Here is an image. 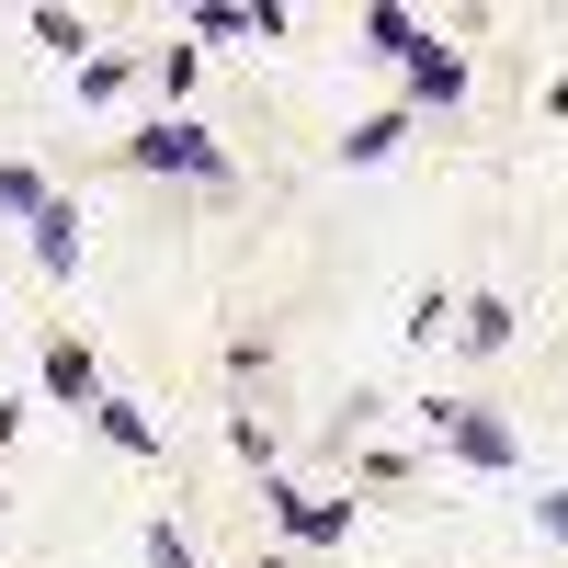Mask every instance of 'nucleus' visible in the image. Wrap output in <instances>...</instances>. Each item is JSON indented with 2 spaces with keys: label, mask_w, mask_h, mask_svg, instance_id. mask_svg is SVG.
<instances>
[{
  "label": "nucleus",
  "mask_w": 568,
  "mask_h": 568,
  "mask_svg": "<svg viewBox=\"0 0 568 568\" xmlns=\"http://www.w3.org/2000/svg\"><path fill=\"white\" fill-rule=\"evenodd\" d=\"M364 45H375V58H420V23L409 12H364Z\"/></svg>",
  "instance_id": "obj_4"
},
{
  "label": "nucleus",
  "mask_w": 568,
  "mask_h": 568,
  "mask_svg": "<svg viewBox=\"0 0 568 568\" xmlns=\"http://www.w3.org/2000/svg\"><path fill=\"white\" fill-rule=\"evenodd\" d=\"M433 420H444V433L478 455V466H500V455H511V433H500V420H466V409H433Z\"/></svg>",
  "instance_id": "obj_3"
},
{
  "label": "nucleus",
  "mask_w": 568,
  "mask_h": 568,
  "mask_svg": "<svg viewBox=\"0 0 568 568\" xmlns=\"http://www.w3.org/2000/svg\"><path fill=\"white\" fill-rule=\"evenodd\" d=\"M136 160H149V171H205V182L227 171V160H216V136H194V125H160V136H136Z\"/></svg>",
  "instance_id": "obj_1"
},
{
  "label": "nucleus",
  "mask_w": 568,
  "mask_h": 568,
  "mask_svg": "<svg viewBox=\"0 0 568 568\" xmlns=\"http://www.w3.org/2000/svg\"><path fill=\"white\" fill-rule=\"evenodd\" d=\"M398 136H409L398 114H375V125H353V136H342V149H353V160H387V149H398Z\"/></svg>",
  "instance_id": "obj_6"
},
{
  "label": "nucleus",
  "mask_w": 568,
  "mask_h": 568,
  "mask_svg": "<svg viewBox=\"0 0 568 568\" xmlns=\"http://www.w3.org/2000/svg\"><path fill=\"white\" fill-rule=\"evenodd\" d=\"M34 262L45 273H80V205H34Z\"/></svg>",
  "instance_id": "obj_2"
},
{
  "label": "nucleus",
  "mask_w": 568,
  "mask_h": 568,
  "mask_svg": "<svg viewBox=\"0 0 568 568\" xmlns=\"http://www.w3.org/2000/svg\"><path fill=\"white\" fill-rule=\"evenodd\" d=\"M149 568H194V546H182V535L160 524V535H149Z\"/></svg>",
  "instance_id": "obj_7"
},
{
  "label": "nucleus",
  "mask_w": 568,
  "mask_h": 568,
  "mask_svg": "<svg viewBox=\"0 0 568 568\" xmlns=\"http://www.w3.org/2000/svg\"><path fill=\"white\" fill-rule=\"evenodd\" d=\"M546 524H557V535H568V489H557V500H546Z\"/></svg>",
  "instance_id": "obj_8"
},
{
  "label": "nucleus",
  "mask_w": 568,
  "mask_h": 568,
  "mask_svg": "<svg viewBox=\"0 0 568 568\" xmlns=\"http://www.w3.org/2000/svg\"><path fill=\"white\" fill-rule=\"evenodd\" d=\"M284 524H296L307 546H329V535H342V524H353V511H342V500H284Z\"/></svg>",
  "instance_id": "obj_5"
}]
</instances>
